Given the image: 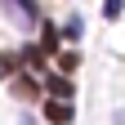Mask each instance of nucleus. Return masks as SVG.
I'll list each match as a JSON object with an SVG mask.
<instances>
[{
  "label": "nucleus",
  "instance_id": "1",
  "mask_svg": "<svg viewBox=\"0 0 125 125\" xmlns=\"http://www.w3.org/2000/svg\"><path fill=\"white\" fill-rule=\"evenodd\" d=\"M45 121L67 125V121H72V103H67V98H49V103H45Z\"/></svg>",
  "mask_w": 125,
  "mask_h": 125
},
{
  "label": "nucleus",
  "instance_id": "2",
  "mask_svg": "<svg viewBox=\"0 0 125 125\" xmlns=\"http://www.w3.org/2000/svg\"><path fill=\"white\" fill-rule=\"evenodd\" d=\"M45 89H49L54 98H72V94H76V85L67 81V76H49V81H45Z\"/></svg>",
  "mask_w": 125,
  "mask_h": 125
},
{
  "label": "nucleus",
  "instance_id": "3",
  "mask_svg": "<svg viewBox=\"0 0 125 125\" xmlns=\"http://www.w3.org/2000/svg\"><path fill=\"white\" fill-rule=\"evenodd\" d=\"M13 94H18L22 103H31L36 98V81H31V76H18V81H13Z\"/></svg>",
  "mask_w": 125,
  "mask_h": 125
},
{
  "label": "nucleus",
  "instance_id": "4",
  "mask_svg": "<svg viewBox=\"0 0 125 125\" xmlns=\"http://www.w3.org/2000/svg\"><path fill=\"white\" fill-rule=\"evenodd\" d=\"M40 54H58V27L45 22V40H40Z\"/></svg>",
  "mask_w": 125,
  "mask_h": 125
},
{
  "label": "nucleus",
  "instance_id": "5",
  "mask_svg": "<svg viewBox=\"0 0 125 125\" xmlns=\"http://www.w3.org/2000/svg\"><path fill=\"white\" fill-rule=\"evenodd\" d=\"M121 9H125V0H107V5H103V18H121Z\"/></svg>",
  "mask_w": 125,
  "mask_h": 125
}]
</instances>
